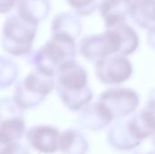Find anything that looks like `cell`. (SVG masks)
Here are the masks:
<instances>
[{"label":"cell","instance_id":"1","mask_svg":"<svg viewBox=\"0 0 155 154\" xmlns=\"http://www.w3.org/2000/svg\"><path fill=\"white\" fill-rule=\"evenodd\" d=\"M54 78L58 97L69 111L79 112L91 103L94 93L88 73L76 61L63 68Z\"/></svg>","mask_w":155,"mask_h":154},{"label":"cell","instance_id":"2","mask_svg":"<svg viewBox=\"0 0 155 154\" xmlns=\"http://www.w3.org/2000/svg\"><path fill=\"white\" fill-rule=\"evenodd\" d=\"M77 52L76 39L51 34V38L32 54L31 64L35 70L55 77L63 68L76 61Z\"/></svg>","mask_w":155,"mask_h":154},{"label":"cell","instance_id":"3","mask_svg":"<svg viewBox=\"0 0 155 154\" xmlns=\"http://www.w3.org/2000/svg\"><path fill=\"white\" fill-rule=\"evenodd\" d=\"M38 25L29 23L17 14L8 15L2 26V49L13 57L31 54L36 38Z\"/></svg>","mask_w":155,"mask_h":154},{"label":"cell","instance_id":"4","mask_svg":"<svg viewBox=\"0 0 155 154\" xmlns=\"http://www.w3.org/2000/svg\"><path fill=\"white\" fill-rule=\"evenodd\" d=\"M55 90V78L34 70L18 80L14 88L13 100L23 111L39 106Z\"/></svg>","mask_w":155,"mask_h":154},{"label":"cell","instance_id":"5","mask_svg":"<svg viewBox=\"0 0 155 154\" xmlns=\"http://www.w3.org/2000/svg\"><path fill=\"white\" fill-rule=\"evenodd\" d=\"M77 49L83 58L96 63L113 54H122L123 41L116 26H112L103 33L84 35L79 41Z\"/></svg>","mask_w":155,"mask_h":154},{"label":"cell","instance_id":"6","mask_svg":"<svg viewBox=\"0 0 155 154\" xmlns=\"http://www.w3.org/2000/svg\"><path fill=\"white\" fill-rule=\"evenodd\" d=\"M98 101L107 109L114 120L133 115L139 107V93L129 87L112 86L99 95Z\"/></svg>","mask_w":155,"mask_h":154},{"label":"cell","instance_id":"7","mask_svg":"<svg viewBox=\"0 0 155 154\" xmlns=\"http://www.w3.org/2000/svg\"><path fill=\"white\" fill-rule=\"evenodd\" d=\"M97 80L107 86H118L128 81L134 74V65L128 56L113 54L94 63Z\"/></svg>","mask_w":155,"mask_h":154},{"label":"cell","instance_id":"8","mask_svg":"<svg viewBox=\"0 0 155 154\" xmlns=\"http://www.w3.org/2000/svg\"><path fill=\"white\" fill-rule=\"evenodd\" d=\"M23 110L13 98H3L0 103V143L19 141L25 132Z\"/></svg>","mask_w":155,"mask_h":154},{"label":"cell","instance_id":"9","mask_svg":"<svg viewBox=\"0 0 155 154\" xmlns=\"http://www.w3.org/2000/svg\"><path fill=\"white\" fill-rule=\"evenodd\" d=\"M61 133L52 125L39 124L32 126L25 133L28 146L42 153H54L59 151Z\"/></svg>","mask_w":155,"mask_h":154},{"label":"cell","instance_id":"10","mask_svg":"<svg viewBox=\"0 0 155 154\" xmlns=\"http://www.w3.org/2000/svg\"><path fill=\"white\" fill-rule=\"evenodd\" d=\"M78 113L76 118L77 125L82 129L92 132L100 131L114 121L107 109L99 101L89 103Z\"/></svg>","mask_w":155,"mask_h":154},{"label":"cell","instance_id":"11","mask_svg":"<svg viewBox=\"0 0 155 154\" xmlns=\"http://www.w3.org/2000/svg\"><path fill=\"white\" fill-rule=\"evenodd\" d=\"M135 0H100L98 10L105 28L126 22Z\"/></svg>","mask_w":155,"mask_h":154},{"label":"cell","instance_id":"12","mask_svg":"<svg viewBox=\"0 0 155 154\" xmlns=\"http://www.w3.org/2000/svg\"><path fill=\"white\" fill-rule=\"evenodd\" d=\"M127 118L116 120L107 132L108 143L117 151H131L137 148L142 143L132 133Z\"/></svg>","mask_w":155,"mask_h":154},{"label":"cell","instance_id":"13","mask_svg":"<svg viewBox=\"0 0 155 154\" xmlns=\"http://www.w3.org/2000/svg\"><path fill=\"white\" fill-rule=\"evenodd\" d=\"M50 11V0H18L16 5V14L36 25L48 17Z\"/></svg>","mask_w":155,"mask_h":154},{"label":"cell","instance_id":"14","mask_svg":"<svg viewBox=\"0 0 155 154\" xmlns=\"http://www.w3.org/2000/svg\"><path fill=\"white\" fill-rule=\"evenodd\" d=\"M83 30L80 15L74 12H60L51 22V34H62L76 39Z\"/></svg>","mask_w":155,"mask_h":154},{"label":"cell","instance_id":"15","mask_svg":"<svg viewBox=\"0 0 155 154\" xmlns=\"http://www.w3.org/2000/svg\"><path fill=\"white\" fill-rule=\"evenodd\" d=\"M89 143L83 133L76 129H67L61 133L59 151L63 154H86Z\"/></svg>","mask_w":155,"mask_h":154},{"label":"cell","instance_id":"16","mask_svg":"<svg viewBox=\"0 0 155 154\" xmlns=\"http://www.w3.org/2000/svg\"><path fill=\"white\" fill-rule=\"evenodd\" d=\"M131 17L139 27L149 29L155 25V0H135Z\"/></svg>","mask_w":155,"mask_h":154},{"label":"cell","instance_id":"17","mask_svg":"<svg viewBox=\"0 0 155 154\" xmlns=\"http://www.w3.org/2000/svg\"><path fill=\"white\" fill-rule=\"evenodd\" d=\"M114 26H116L122 37V41H123L122 54L125 56L132 55L137 51L140 45V37L138 33L132 25H130L126 22L118 24Z\"/></svg>","mask_w":155,"mask_h":154},{"label":"cell","instance_id":"18","mask_svg":"<svg viewBox=\"0 0 155 154\" xmlns=\"http://www.w3.org/2000/svg\"><path fill=\"white\" fill-rule=\"evenodd\" d=\"M19 68L17 64L9 56L0 58V88L5 89L17 82Z\"/></svg>","mask_w":155,"mask_h":154},{"label":"cell","instance_id":"19","mask_svg":"<svg viewBox=\"0 0 155 154\" xmlns=\"http://www.w3.org/2000/svg\"><path fill=\"white\" fill-rule=\"evenodd\" d=\"M69 7L80 16L92 15L98 9L100 0H64Z\"/></svg>","mask_w":155,"mask_h":154},{"label":"cell","instance_id":"20","mask_svg":"<svg viewBox=\"0 0 155 154\" xmlns=\"http://www.w3.org/2000/svg\"><path fill=\"white\" fill-rule=\"evenodd\" d=\"M0 144V154H31L28 147L22 144L19 141Z\"/></svg>","mask_w":155,"mask_h":154},{"label":"cell","instance_id":"21","mask_svg":"<svg viewBox=\"0 0 155 154\" xmlns=\"http://www.w3.org/2000/svg\"><path fill=\"white\" fill-rule=\"evenodd\" d=\"M18 0H0V13L1 15H8L14 8H16Z\"/></svg>","mask_w":155,"mask_h":154},{"label":"cell","instance_id":"22","mask_svg":"<svg viewBox=\"0 0 155 154\" xmlns=\"http://www.w3.org/2000/svg\"><path fill=\"white\" fill-rule=\"evenodd\" d=\"M147 30V44L152 49L155 50V25Z\"/></svg>","mask_w":155,"mask_h":154},{"label":"cell","instance_id":"23","mask_svg":"<svg viewBox=\"0 0 155 154\" xmlns=\"http://www.w3.org/2000/svg\"><path fill=\"white\" fill-rule=\"evenodd\" d=\"M148 100H151V101H153L155 102V88L152 89L148 94Z\"/></svg>","mask_w":155,"mask_h":154},{"label":"cell","instance_id":"24","mask_svg":"<svg viewBox=\"0 0 155 154\" xmlns=\"http://www.w3.org/2000/svg\"><path fill=\"white\" fill-rule=\"evenodd\" d=\"M135 154H155V149L151 151V152H136Z\"/></svg>","mask_w":155,"mask_h":154},{"label":"cell","instance_id":"25","mask_svg":"<svg viewBox=\"0 0 155 154\" xmlns=\"http://www.w3.org/2000/svg\"><path fill=\"white\" fill-rule=\"evenodd\" d=\"M152 143H153V149H155V133L152 136Z\"/></svg>","mask_w":155,"mask_h":154}]
</instances>
